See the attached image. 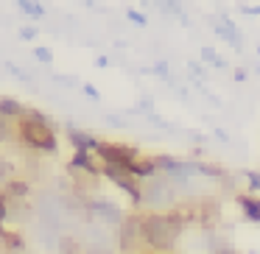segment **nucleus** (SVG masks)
<instances>
[{"instance_id":"1","label":"nucleus","mask_w":260,"mask_h":254,"mask_svg":"<svg viewBox=\"0 0 260 254\" xmlns=\"http://www.w3.org/2000/svg\"><path fill=\"white\" fill-rule=\"evenodd\" d=\"M179 232H182V224L174 212L171 215H157V212L143 215V243H148V246L157 248V251L174 248Z\"/></svg>"},{"instance_id":"2","label":"nucleus","mask_w":260,"mask_h":254,"mask_svg":"<svg viewBox=\"0 0 260 254\" xmlns=\"http://www.w3.org/2000/svg\"><path fill=\"white\" fill-rule=\"evenodd\" d=\"M20 137L25 140V146L40 148V151H56V134L48 126V118L42 112L25 109V115L20 118Z\"/></svg>"},{"instance_id":"3","label":"nucleus","mask_w":260,"mask_h":254,"mask_svg":"<svg viewBox=\"0 0 260 254\" xmlns=\"http://www.w3.org/2000/svg\"><path fill=\"white\" fill-rule=\"evenodd\" d=\"M98 154L104 157L107 168L123 170V173H129L132 162L140 159V151H137L135 146H120V142H101V146H98Z\"/></svg>"},{"instance_id":"4","label":"nucleus","mask_w":260,"mask_h":254,"mask_svg":"<svg viewBox=\"0 0 260 254\" xmlns=\"http://www.w3.org/2000/svg\"><path fill=\"white\" fill-rule=\"evenodd\" d=\"M143 193V204H148L151 209H159L165 207V204H171V198H174V193H171V185L165 179H148L146 187H140Z\"/></svg>"},{"instance_id":"5","label":"nucleus","mask_w":260,"mask_h":254,"mask_svg":"<svg viewBox=\"0 0 260 254\" xmlns=\"http://www.w3.org/2000/svg\"><path fill=\"white\" fill-rule=\"evenodd\" d=\"M143 240V218L140 215H129L120 224V246L123 248H135V243Z\"/></svg>"},{"instance_id":"6","label":"nucleus","mask_w":260,"mask_h":254,"mask_svg":"<svg viewBox=\"0 0 260 254\" xmlns=\"http://www.w3.org/2000/svg\"><path fill=\"white\" fill-rule=\"evenodd\" d=\"M104 176H109V179L115 182V185L120 187V190H126L132 196V201L135 204H143V193H140V185H137L135 179H132L129 173H123V170H115V168H107V173Z\"/></svg>"},{"instance_id":"7","label":"nucleus","mask_w":260,"mask_h":254,"mask_svg":"<svg viewBox=\"0 0 260 254\" xmlns=\"http://www.w3.org/2000/svg\"><path fill=\"white\" fill-rule=\"evenodd\" d=\"M90 209L98 215V218H104V221L123 224V215H120V209L115 207V204H109V201H90Z\"/></svg>"},{"instance_id":"8","label":"nucleus","mask_w":260,"mask_h":254,"mask_svg":"<svg viewBox=\"0 0 260 254\" xmlns=\"http://www.w3.org/2000/svg\"><path fill=\"white\" fill-rule=\"evenodd\" d=\"M129 176L132 179H154L157 176V165H154V159H137V162H132L129 168Z\"/></svg>"},{"instance_id":"9","label":"nucleus","mask_w":260,"mask_h":254,"mask_svg":"<svg viewBox=\"0 0 260 254\" xmlns=\"http://www.w3.org/2000/svg\"><path fill=\"white\" fill-rule=\"evenodd\" d=\"M68 134H70V142L76 146V151H98V146H101V142H98V140H92V137L87 134V131L70 129Z\"/></svg>"},{"instance_id":"10","label":"nucleus","mask_w":260,"mask_h":254,"mask_svg":"<svg viewBox=\"0 0 260 254\" xmlns=\"http://www.w3.org/2000/svg\"><path fill=\"white\" fill-rule=\"evenodd\" d=\"M238 207L246 212L249 221H260V198L257 196H249V193H241L238 196Z\"/></svg>"},{"instance_id":"11","label":"nucleus","mask_w":260,"mask_h":254,"mask_svg":"<svg viewBox=\"0 0 260 254\" xmlns=\"http://www.w3.org/2000/svg\"><path fill=\"white\" fill-rule=\"evenodd\" d=\"M0 115H6V118L20 115V118H23L25 109H23V103H20L17 98H0Z\"/></svg>"},{"instance_id":"12","label":"nucleus","mask_w":260,"mask_h":254,"mask_svg":"<svg viewBox=\"0 0 260 254\" xmlns=\"http://www.w3.org/2000/svg\"><path fill=\"white\" fill-rule=\"evenodd\" d=\"M6 196L9 198H25V196H28V185H25V182H9V185H6Z\"/></svg>"},{"instance_id":"13","label":"nucleus","mask_w":260,"mask_h":254,"mask_svg":"<svg viewBox=\"0 0 260 254\" xmlns=\"http://www.w3.org/2000/svg\"><path fill=\"white\" fill-rule=\"evenodd\" d=\"M17 6L23 9V12L28 14V17H42V14H45V6H42V3H31V0H20Z\"/></svg>"},{"instance_id":"14","label":"nucleus","mask_w":260,"mask_h":254,"mask_svg":"<svg viewBox=\"0 0 260 254\" xmlns=\"http://www.w3.org/2000/svg\"><path fill=\"white\" fill-rule=\"evenodd\" d=\"M196 170L202 176H213V179H224V170L218 165H207V162H196Z\"/></svg>"},{"instance_id":"15","label":"nucleus","mask_w":260,"mask_h":254,"mask_svg":"<svg viewBox=\"0 0 260 254\" xmlns=\"http://www.w3.org/2000/svg\"><path fill=\"white\" fill-rule=\"evenodd\" d=\"M202 59H204L207 64H215V67H226V62L213 51V48H202Z\"/></svg>"},{"instance_id":"16","label":"nucleus","mask_w":260,"mask_h":254,"mask_svg":"<svg viewBox=\"0 0 260 254\" xmlns=\"http://www.w3.org/2000/svg\"><path fill=\"white\" fill-rule=\"evenodd\" d=\"M0 237H3V240H6V246L9 248H23V237L17 235V232H0Z\"/></svg>"},{"instance_id":"17","label":"nucleus","mask_w":260,"mask_h":254,"mask_svg":"<svg viewBox=\"0 0 260 254\" xmlns=\"http://www.w3.org/2000/svg\"><path fill=\"white\" fill-rule=\"evenodd\" d=\"M9 137H12V118L0 115V142L9 140Z\"/></svg>"},{"instance_id":"18","label":"nucleus","mask_w":260,"mask_h":254,"mask_svg":"<svg viewBox=\"0 0 260 254\" xmlns=\"http://www.w3.org/2000/svg\"><path fill=\"white\" fill-rule=\"evenodd\" d=\"M34 56H37V62H42V64H51L53 62V53L48 51V48H42V45L34 48Z\"/></svg>"},{"instance_id":"19","label":"nucleus","mask_w":260,"mask_h":254,"mask_svg":"<svg viewBox=\"0 0 260 254\" xmlns=\"http://www.w3.org/2000/svg\"><path fill=\"white\" fill-rule=\"evenodd\" d=\"M243 176L249 179V190H260V173H254V170H243Z\"/></svg>"},{"instance_id":"20","label":"nucleus","mask_w":260,"mask_h":254,"mask_svg":"<svg viewBox=\"0 0 260 254\" xmlns=\"http://www.w3.org/2000/svg\"><path fill=\"white\" fill-rule=\"evenodd\" d=\"M37 34H40V31L34 28V25H25V28H20V37H23V40H37Z\"/></svg>"},{"instance_id":"21","label":"nucleus","mask_w":260,"mask_h":254,"mask_svg":"<svg viewBox=\"0 0 260 254\" xmlns=\"http://www.w3.org/2000/svg\"><path fill=\"white\" fill-rule=\"evenodd\" d=\"M159 9H162V12H171V14H182L179 3H159Z\"/></svg>"},{"instance_id":"22","label":"nucleus","mask_w":260,"mask_h":254,"mask_svg":"<svg viewBox=\"0 0 260 254\" xmlns=\"http://www.w3.org/2000/svg\"><path fill=\"white\" fill-rule=\"evenodd\" d=\"M126 17H129L132 23H137V25H146V17H143L140 12H132V9H129V12H126Z\"/></svg>"},{"instance_id":"23","label":"nucleus","mask_w":260,"mask_h":254,"mask_svg":"<svg viewBox=\"0 0 260 254\" xmlns=\"http://www.w3.org/2000/svg\"><path fill=\"white\" fill-rule=\"evenodd\" d=\"M6 215H9V209H6V198L0 196V232H3V221H6Z\"/></svg>"},{"instance_id":"24","label":"nucleus","mask_w":260,"mask_h":254,"mask_svg":"<svg viewBox=\"0 0 260 254\" xmlns=\"http://www.w3.org/2000/svg\"><path fill=\"white\" fill-rule=\"evenodd\" d=\"M81 90H84L87 95L92 98V101H98V98H101V95H98V90H95V87H90V84H84V87H81Z\"/></svg>"},{"instance_id":"25","label":"nucleus","mask_w":260,"mask_h":254,"mask_svg":"<svg viewBox=\"0 0 260 254\" xmlns=\"http://www.w3.org/2000/svg\"><path fill=\"white\" fill-rule=\"evenodd\" d=\"M241 12H246V14H260V6H241Z\"/></svg>"},{"instance_id":"26","label":"nucleus","mask_w":260,"mask_h":254,"mask_svg":"<svg viewBox=\"0 0 260 254\" xmlns=\"http://www.w3.org/2000/svg\"><path fill=\"white\" fill-rule=\"evenodd\" d=\"M95 64H98V67H107L109 59H107V56H98V59H95Z\"/></svg>"},{"instance_id":"27","label":"nucleus","mask_w":260,"mask_h":254,"mask_svg":"<svg viewBox=\"0 0 260 254\" xmlns=\"http://www.w3.org/2000/svg\"><path fill=\"white\" fill-rule=\"evenodd\" d=\"M235 79L238 81H246V70H235Z\"/></svg>"}]
</instances>
